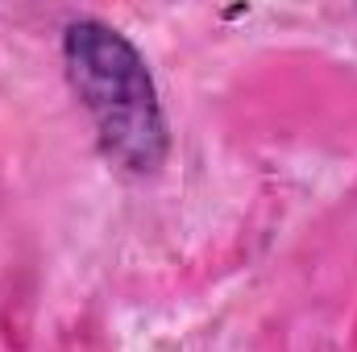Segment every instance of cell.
<instances>
[{"label": "cell", "instance_id": "obj_1", "mask_svg": "<svg viewBox=\"0 0 357 352\" xmlns=\"http://www.w3.org/2000/svg\"><path fill=\"white\" fill-rule=\"evenodd\" d=\"M63 71L104 158L125 175H158L171 154V125L142 50L116 25L75 17L63 29Z\"/></svg>", "mask_w": 357, "mask_h": 352}]
</instances>
